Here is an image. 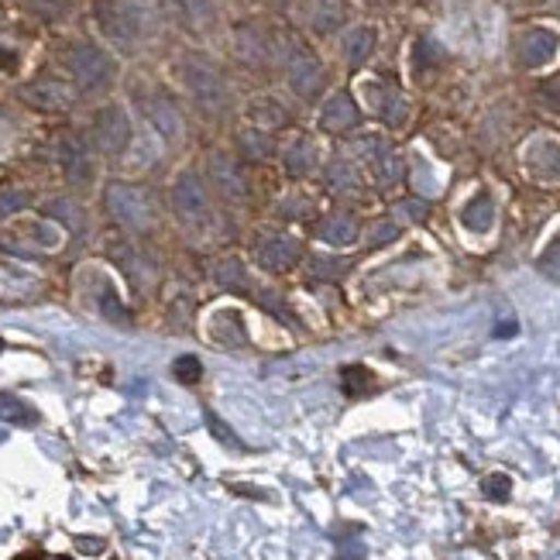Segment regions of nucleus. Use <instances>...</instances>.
I'll return each instance as SVG.
<instances>
[{"label":"nucleus","mask_w":560,"mask_h":560,"mask_svg":"<svg viewBox=\"0 0 560 560\" xmlns=\"http://www.w3.org/2000/svg\"><path fill=\"white\" fill-rule=\"evenodd\" d=\"M21 101L45 110V114H59V110H69L72 104H77L80 93L66 77H38L28 86H21Z\"/></svg>","instance_id":"4468645a"},{"label":"nucleus","mask_w":560,"mask_h":560,"mask_svg":"<svg viewBox=\"0 0 560 560\" xmlns=\"http://www.w3.org/2000/svg\"><path fill=\"white\" fill-rule=\"evenodd\" d=\"M348 265L337 258H316L313 261V276H345Z\"/></svg>","instance_id":"f704fd0d"},{"label":"nucleus","mask_w":560,"mask_h":560,"mask_svg":"<svg viewBox=\"0 0 560 560\" xmlns=\"http://www.w3.org/2000/svg\"><path fill=\"white\" fill-rule=\"evenodd\" d=\"M0 351H4V345H0Z\"/></svg>","instance_id":"ea45409f"},{"label":"nucleus","mask_w":560,"mask_h":560,"mask_svg":"<svg viewBox=\"0 0 560 560\" xmlns=\"http://www.w3.org/2000/svg\"><path fill=\"white\" fill-rule=\"evenodd\" d=\"M540 272L544 276H550V279H560V234L550 241V245H547V252L540 255Z\"/></svg>","instance_id":"7c9ffc66"},{"label":"nucleus","mask_w":560,"mask_h":560,"mask_svg":"<svg viewBox=\"0 0 560 560\" xmlns=\"http://www.w3.org/2000/svg\"><path fill=\"white\" fill-rule=\"evenodd\" d=\"M93 24L120 56H138L159 35L162 8L155 0H93Z\"/></svg>","instance_id":"f257e3e1"},{"label":"nucleus","mask_w":560,"mask_h":560,"mask_svg":"<svg viewBox=\"0 0 560 560\" xmlns=\"http://www.w3.org/2000/svg\"><path fill=\"white\" fill-rule=\"evenodd\" d=\"M481 489H485V495H489V499H499L502 502V499H509V478L505 475H489Z\"/></svg>","instance_id":"2f4dec72"},{"label":"nucleus","mask_w":560,"mask_h":560,"mask_svg":"<svg viewBox=\"0 0 560 560\" xmlns=\"http://www.w3.org/2000/svg\"><path fill=\"white\" fill-rule=\"evenodd\" d=\"M104 203L110 210V217L128 231H144L155 224L159 217V207H155V197L152 189H144L138 183H110L107 192H104Z\"/></svg>","instance_id":"423d86ee"},{"label":"nucleus","mask_w":560,"mask_h":560,"mask_svg":"<svg viewBox=\"0 0 560 560\" xmlns=\"http://www.w3.org/2000/svg\"><path fill=\"white\" fill-rule=\"evenodd\" d=\"M176 80H179L183 93L189 96V104L203 117L221 120L234 110V86L228 80V72L207 52H197V48L183 52L176 59Z\"/></svg>","instance_id":"f03ea898"},{"label":"nucleus","mask_w":560,"mask_h":560,"mask_svg":"<svg viewBox=\"0 0 560 560\" xmlns=\"http://www.w3.org/2000/svg\"><path fill=\"white\" fill-rule=\"evenodd\" d=\"M138 107L144 114V120L152 125V131L165 141V144H179L186 138V117L183 107L176 104V96L162 90V86H149L138 93Z\"/></svg>","instance_id":"0eeeda50"},{"label":"nucleus","mask_w":560,"mask_h":560,"mask_svg":"<svg viewBox=\"0 0 560 560\" xmlns=\"http://www.w3.org/2000/svg\"><path fill=\"white\" fill-rule=\"evenodd\" d=\"M513 59L526 72L550 69L560 59V32L550 24H529L513 42Z\"/></svg>","instance_id":"6e6552de"},{"label":"nucleus","mask_w":560,"mask_h":560,"mask_svg":"<svg viewBox=\"0 0 560 560\" xmlns=\"http://www.w3.org/2000/svg\"><path fill=\"white\" fill-rule=\"evenodd\" d=\"M90 141L96 155L104 159H125L131 141H135V125H131V114L125 104H101L93 110V120H90Z\"/></svg>","instance_id":"39448f33"},{"label":"nucleus","mask_w":560,"mask_h":560,"mask_svg":"<svg viewBox=\"0 0 560 560\" xmlns=\"http://www.w3.org/2000/svg\"><path fill=\"white\" fill-rule=\"evenodd\" d=\"M378 48V28L375 24H348L337 38V56L348 69H361L369 66V59Z\"/></svg>","instance_id":"a211bd4d"},{"label":"nucleus","mask_w":560,"mask_h":560,"mask_svg":"<svg viewBox=\"0 0 560 560\" xmlns=\"http://www.w3.org/2000/svg\"><path fill=\"white\" fill-rule=\"evenodd\" d=\"M276 69L289 93L303 104H316L327 93V66L300 32H276Z\"/></svg>","instance_id":"7ed1b4c3"},{"label":"nucleus","mask_w":560,"mask_h":560,"mask_svg":"<svg viewBox=\"0 0 560 560\" xmlns=\"http://www.w3.org/2000/svg\"><path fill=\"white\" fill-rule=\"evenodd\" d=\"M110 255L120 261V269H125V276L135 282V285H144L149 279H155V265H152V258H144L135 245H114L110 248Z\"/></svg>","instance_id":"393cba45"},{"label":"nucleus","mask_w":560,"mask_h":560,"mask_svg":"<svg viewBox=\"0 0 560 560\" xmlns=\"http://www.w3.org/2000/svg\"><path fill=\"white\" fill-rule=\"evenodd\" d=\"M248 120L261 131H279V128H289L292 125V110L279 101V96H255L248 104Z\"/></svg>","instance_id":"5701e85b"},{"label":"nucleus","mask_w":560,"mask_h":560,"mask_svg":"<svg viewBox=\"0 0 560 560\" xmlns=\"http://www.w3.org/2000/svg\"><path fill=\"white\" fill-rule=\"evenodd\" d=\"M165 8L192 38H207L217 28V0H165Z\"/></svg>","instance_id":"f3484780"},{"label":"nucleus","mask_w":560,"mask_h":560,"mask_svg":"<svg viewBox=\"0 0 560 560\" xmlns=\"http://www.w3.org/2000/svg\"><path fill=\"white\" fill-rule=\"evenodd\" d=\"M361 104L354 101V93L348 86H340L334 93L324 96L320 114H316V128L327 131V135H354L361 128Z\"/></svg>","instance_id":"f8f14e48"},{"label":"nucleus","mask_w":560,"mask_h":560,"mask_svg":"<svg viewBox=\"0 0 560 560\" xmlns=\"http://www.w3.org/2000/svg\"><path fill=\"white\" fill-rule=\"evenodd\" d=\"M0 420L21 423V427H32V423L38 420V412H35L28 402H21L18 396H4V393H0Z\"/></svg>","instance_id":"c85d7f7f"},{"label":"nucleus","mask_w":560,"mask_h":560,"mask_svg":"<svg viewBox=\"0 0 560 560\" xmlns=\"http://www.w3.org/2000/svg\"><path fill=\"white\" fill-rule=\"evenodd\" d=\"M361 152H364V159H369L372 176L382 186H393V183L402 179V155L388 141H382V138H364L361 141Z\"/></svg>","instance_id":"aec40b11"},{"label":"nucleus","mask_w":560,"mask_h":560,"mask_svg":"<svg viewBox=\"0 0 560 560\" xmlns=\"http://www.w3.org/2000/svg\"><path fill=\"white\" fill-rule=\"evenodd\" d=\"M399 210H406V217H409V221H423V203H417V200L402 203Z\"/></svg>","instance_id":"4c0bfd02"},{"label":"nucleus","mask_w":560,"mask_h":560,"mask_svg":"<svg viewBox=\"0 0 560 560\" xmlns=\"http://www.w3.org/2000/svg\"><path fill=\"white\" fill-rule=\"evenodd\" d=\"M255 258L265 272H285L303 258V245L296 234H261L255 245Z\"/></svg>","instance_id":"dca6fc26"},{"label":"nucleus","mask_w":560,"mask_h":560,"mask_svg":"<svg viewBox=\"0 0 560 560\" xmlns=\"http://www.w3.org/2000/svg\"><path fill=\"white\" fill-rule=\"evenodd\" d=\"M324 179H327L334 189H345V186H354V183H358V176H354V168L348 165V159H334V162L327 165Z\"/></svg>","instance_id":"c756f323"},{"label":"nucleus","mask_w":560,"mask_h":560,"mask_svg":"<svg viewBox=\"0 0 560 560\" xmlns=\"http://www.w3.org/2000/svg\"><path fill=\"white\" fill-rule=\"evenodd\" d=\"M234 56L248 69H276V32L258 21H245L234 28Z\"/></svg>","instance_id":"1a4fd4ad"},{"label":"nucleus","mask_w":560,"mask_h":560,"mask_svg":"<svg viewBox=\"0 0 560 560\" xmlns=\"http://www.w3.org/2000/svg\"><path fill=\"white\" fill-rule=\"evenodd\" d=\"M28 207V192H4V197H0V217H8V213H18V210H24Z\"/></svg>","instance_id":"72a5a7b5"},{"label":"nucleus","mask_w":560,"mask_h":560,"mask_svg":"<svg viewBox=\"0 0 560 560\" xmlns=\"http://www.w3.org/2000/svg\"><path fill=\"white\" fill-rule=\"evenodd\" d=\"M173 210L183 224L189 228H207L213 221V207H210V189L197 173H183L173 183Z\"/></svg>","instance_id":"9d476101"},{"label":"nucleus","mask_w":560,"mask_h":560,"mask_svg":"<svg viewBox=\"0 0 560 560\" xmlns=\"http://www.w3.org/2000/svg\"><path fill=\"white\" fill-rule=\"evenodd\" d=\"M526 165L529 173L537 176L540 183L547 186H557L560 183V144L557 141H533L529 152H526Z\"/></svg>","instance_id":"4be33fe9"},{"label":"nucleus","mask_w":560,"mask_h":560,"mask_svg":"<svg viewBox=\"0 0 560 560\" xmlns=\"http://www.w3.org/2000/svg\"><path fill=\"white\" fill-rule=\"evenodd\" d=\"M59 165H62V173L72 186H90L93 176H96V149H93V141L77 135V131H69L59 138Z\"/></svg>","instance_id":"ddd939ff"},{"label":"nucleus","mask_w":560,"mask_h":560,"mask_svg":"<svg viewBox=\"0 0 560 560\" xmlns=\"http://www.w3.org/2000/svg\"><path fill=\"white\" fill-rule=\"evenodd\" d=\"M364 93H369V107H372V114L382 120V125H388V128H402L406 125L409 104H406V93L399 90V83L375 77V80H369Z\"/></svg>","instance_id":"2eb2a0df"},{"label":"nucleus","mask_w":560,"mask_h":560,"mask_svg":"<svg viewBox=\"0 0 560 560\" xmlns=\"http://www.w3.org/2000/svg\"><path fill=\"white\" fill-rule=\"evenodd\" d=\"M460 224H465L468 231H475V234L492 231V224H495V203H492L489 192H478L475 200L465 203V210H460Z\"/></svg>","instance_id":"a878e982"},{"label":"nucleus","mask_w":560,"mask_h":560,"mask_svg":"<svg viewBox=\"0 0 560 560\" xmlns=\"http://www.w3.org/2000/svg\"><path fill=\"white\" fill-rule=\"evenodd\" d=\"M399 237V228L396 224H378L375 228V241H378V245H388V241H396Z\"/></svg>","instance_id":"e433bc0d"},{"label":"nucleus","mask_w":560,"mask_h":560,"mask_svg":"<svg viewBox=\"0 0 560 560\" xmlns=\"http://www.w3.org/2000/svg\"><path fill=\"white\" fill-rule=\"evenodd\" d=\"M59 66L66 72V80L77 86L80 96H104L114 90L117 83V56L107 45L90 42V38H77L69 42L59 52Z\"/></svg>","instance_id":"20e7f679"},{"label":"nucleus","mask_w":560,"mask_h":560,"mask_svg":"<svg viewBox=\"0 0 560 560\" xmlns=\"http://www.w3.org/2000/svg\"><path fill=\"white\" fill-rule=\"evenodd\" d=\"M303 21L316 38L340 35L348 28V0H306L303 4Z\"/></svg>","instance_id":"6ab92c4d"},{"label":"nucleus","mask_w":560,"mask_h":560,"mask_svg":"<svg viewBox=\"0 0 560 560\" xmlns=\"http://www.w3.org/2000/svg\"><path fill=\"white\" fill-rule=\"evenodd\" d=\"M213 279L221 282L224 289H252V279H248V269H245V261L241 258H224L221 265L213 269Z\"/></svg>","instance_id":"cd10ccee"},{"label":"nucleus","mask_w":560,"mask_h":560,"mask_svg":"<svg viewBox=\"0 0 560 560\" xmlns=\"http://www.w3.org/2000/svg\"><path fill=\"white\" fill-rule=\"evenodd\" d=\"M207 183L213 186L217 197L228 200V203H245L248 192H252L245 168H241L237 155H231V152H210V159H207Z\"/></svg>","instance_id":"9b49d317"},{"label":"nucleus","mask_w":560,"mask_h":560,"mask_svg":"<svg viewBox=\"0 0 560 560\" xmlns=\"http://www.w3.org/2000/svg\"><path fill=\"white\" fill-rule=\"evenodd\" d=\"M237 149H241V155H248V159H269L276 152V141H272L269 131L248 125L245 131L237 135Z\"/></svg>","instance_id":"bb28decb"},{"label":"nucleus","mask_w":560,"mask_h":560,"mask_svg":"<svg viewBox=\"0 0 560 560\" xmlns=\"http://www.w3.org/2000/svg\"><path fill=\"white\" fill-rule=\"evenodd\" d=\"M14 560H72V557H66V553H45V550H24Z\"/></svg>","instance_id":"c9c22d12"},{"label":"nucleus","mask_w":560,"mask_h":560,"mask_svg":"<svg viewBox=\"0 0 560 560\" xmlns=\"http://www.w3.org/2000/svg\"><path fill=\"white\" fill-rule=\"evenodd\" d=\"M557 18H560V0H557Z\"/></svg>","instance_id":"58836bf2"},{"label":"nucleus","mask_w":560,"mask_h":560,"mask_svg":"<svg viewBox=\"0 0 560 560\" xmlns=\"http://www.w3.org/2000/svg\"><path fill=\"white\" fill-rule=\"evenodd\" d=\"M316 234H320V241H327L330 248H351V245H358V237H361V224H358L354 213L337 210V213L324 217V221L316 224Z\"/></svg>","instance_id":"412c9836"},{"label":"nucleus","mask_w":560,"mask_h":560,"mask_svg":"<svg viewBox=\"0 0 560 560\" xmlns=\"http://www.w3.org/2000/svg\"><path fill=\"white\" fill-rule=\"evenodd\" d=\"M173 372H176V378H183V382H197L203 369H200V361H197V358H189V354H186V358L176 361V369H173Z\"/></svg>","instance_id":"473e14b6"},{"label":"nucleus","mask_w":560,"mask_h":560,"mask_svg":"<svg viewBox=\"0 0 560 560\" xmlns=\"http://www.w3.org/2000/svg\"><path fill=\"white\" fill-rule=\"evenodd\" d=\"M282 159L292 176H310L316 173V165H320V149H316L313 138H292Z\"/></svg>","instance_id":"b1692460"}]
</instances>
